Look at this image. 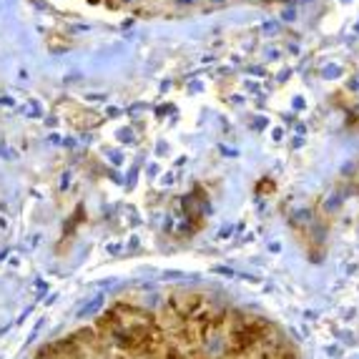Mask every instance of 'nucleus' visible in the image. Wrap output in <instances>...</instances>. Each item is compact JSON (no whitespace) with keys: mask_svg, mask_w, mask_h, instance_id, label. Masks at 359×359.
I'll use <instances>...</instances> for the list:
<instances>
[{"mask_svg":"<svg viewBox=\"0 0 359 359\" xmlns=\"http://www.w3.org/2000/svg\"><path fill=\"white\" fill-rule=\"evenodd\" d=\"M211 297L204 292H194V289H176V292L168 294L166 306L168 309H174L181 319H191L201 306L209 302Z\"/></svg>","mask_w":359,"mask_h":359,"instance_id":"nucleus-1","label":"nucleus"}]
</instances>
